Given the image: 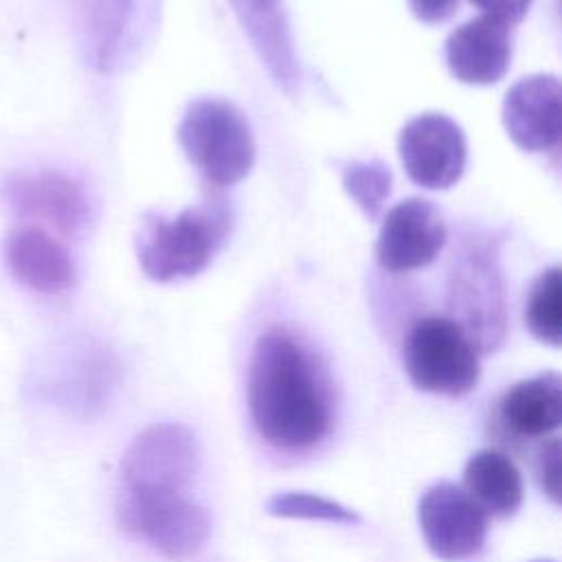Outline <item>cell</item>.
<instances>
[{
  "label": "cell",
  "instance_id": "24",
  "mask_svg": "<svg viewBox=\"0 0 562 562\" xmlns=\"http://www.w3.org/2000/svg\"><path fill=\"white\" fill-rule=\"evenodd\" d=\"M470 2L479 7L483 15L496 22H503L507 26L518 24L531 7V0H470Z\"/></svg>",
  "mask_w": 562,
  "mask_h": 562
},
{
  "label": "cell",
  "instance_id": "18",
  "mask_svg": "<svg viewBox=\"0 0 562 562\" xmlns=\"http://www.w3.org/2000/svg\"><path fill=\"white\" fill-rule=\"evenodd\" d=\"M11 274L40 294H59L75 283V261L66 246L37 226H20L4 237Z\"/></svg>",
  "mask_w": 562,
  "mask_h": 562
},
{
  "label": "cell",
  "instance_id": "17",
  "mask_svg": "<svg viewBox=\"0 0 562 562\" xmlns=\"http://www.w3.org/2000/svg\"><path fill=\"white\" fill-rule=\"evenodd\" d=\"M562 419V380L553 371L512 384L498 400L494 422L498 432L516 441L542 439Z\"/></svg>",
  "mask_w": 562,
  "mask_h": 562
},
{
  "label": "cell",
  "instance_id": "15",
  "mask_svg": "<svg viewBox=\"0 0 562 562\" xmlns=\"http://www.w3.org/2000/svg\"><path fill=\"white\" fill-rule=\"evenodd\" d=\"M270 79L285 94H296L301 68L283 0H228Z\"/></svg>",
  "mask_w": 562,
  "mask_h": 562
},
{
  "label": "cell",
  "instance_id": "21",
  "mask_svg": "<svg viewBox=\"0 0 562 562\" xmlns=\"http://www.w3.org/2000/svg\"><path fill=\"white\" fill-rule=\"evenodd\" d=\"M266 512L277 518H303L334 525H356V509L310 492H277L266 501Z\"/></svg>",
  "mask_w": 562,
  "mask_h": 562
},
{
  "label": "cell",
  "instance_id": "14",
  "mask_svg": "<svg viewBox=\"0 0 562 562\" xmlns=\"http://www.w3.org/2000/svg\"><path fill=\"white\" fill-rule=\"evenodd\" d=\"M560 79L531 75L516 81L503 103V123L509 138L525 151H558L560 147Z\"/></svg>",
  "mask_w": 562,
  "mask_h": 562
},
{
  "label": "cell",
  "instance_id": "3",
  "mask_svg": "<svg viewBox=\"0 0 562 562\" xmlns=\"http://www.w3.org/2000/svg\"><path fill=\"white\" fill-rule=\"evenodd\" d=\"M178 140L189 162L211 189L244 180L257 158V145L246 114L217 97L193 99L178 125Z\"/></svg>",
  "mask_w": 562,
  "mask_h": 562
},
{
  "label": "cell",
  "instance_id": "16",
  "mask_svg": "<svg viewBox=\"0 0 562 562\" xmlns=\"http://www.w3.org/2000/svg\"><path fill=\"white\" fill-rule=\"evenodd\" d=\"M514 26L479 15L457 26L446 40V64L454 79L492 86L505 77L514 53Z\"/></svg>",
  "mask_w": 562,
  "mask_h": 562
},
{
  "label": "cell",
  "instance_id": "23",
  "mask_svg": "<svg viewBox=\"0 0 562 562\" xmlns=\"http://www.w3.org/2000/svg\"><path fill=\"white\" fill-rule=\"evenodd\" d=\"M536 474L540 490L549 496L551 503L558 505L560 501V441L549 439L538 454Z\"/></svg>",
  "mask_w": 562,
  "mask_h": 562
},
{
  "label": "cell",
  "instance_id": "13",
  "mask_svg": "<svg viewBox=\"0 0 562 562\" xmlns=\"http://www.w3.org/2000/svg\"><path fill=\"white\" fill-rule=\"evenodd\" d=\"M4 202L24 217L44 220L66 237L79 235L90 222V202L79 182L55 169L15 171L2 184Z\"/></svg>",
  "mask_w": 562,
  "mask_h": 562
},
{
  "label": "cell",
  "instance_id": "11",
  "mask_svg": "<svg viewBox=\"0 0 562 562\" xmlns=\"http://www.w3.org/2000/svg\"><path fill=\"white\" fill-rule=\"evenodd\" d=\"M417 520L428 549L446 562H461L476 555L485 544L487 520L470 494L441 481L430 485L417 505Z\"/></svg>",
  "mask_w": 562,
  "mask_h": 562
},
{
  "label": "cell",
  "instance_id": "25",
  "mask_svg": "<svg viewBox=\"0 0 562 562\" xmlns=\"http://www.w3.org/2000/svg\"><path fill=\"white\" fill-rule=\"evenodd\" d=\"M413 15L424 24H439L454 15L459 0H408Z\"/></svg>",
  "mask_w": 562,
  "mask_h": 562
},
{
  "label": "cell",
  "instance_id": "1",
  "mask_svg": "<svg viewBox=\"0 0 562 562\" xmlns=\"http://www.w3.org/2000/svg\"><path fill=\"white\" fill-rule=\"evenodd\" d=\"M257 435L281 452L316 448L331 430L327 378L312 351L285 329H268L252 347L246 380Z\"/></svg>",
  "mask_w": 562,
  "mask_h": 562
},
{
  "label": "cell",
  "instance_id": "5",
  "mask_svg": "<svg viewBox=\"0 0 562 562\" xmlns=\"http://www.w3.org/2000/svg\"><path fill=\"white\" fill-rule=\"evenodd\" d=\"M116 518L123 531L173 562L195 555L211 533L206 509L173 490L119 487Z\"/></svg>",
  "mask_w": 562,
  "mask_h": 562
},
{
  "label": "cell",
  "instance_id": "2",
  "mask_svg": "<svg viewBox=\"0 0 562 562\" xmlns=\"http://www.w3.org/2000/svg\"><path fill=\"white\" fill-rule=\"evenodd\" d=\"M233 224V206L215 189L171 217L145 213L136 233L138 263L158 283L191 279L224 248Z\"/></svg>",
  "mask_w": 562,
  "mask_h": 562
},
{
  "label": "cell",
  "instance_id": "9",
  "mask_svg": "<svg viewBox=\"0 0 562 562\" xmlns=\"http://www.w3.org/2000/svg\"><path fill=\"white\" fill-rule=\"evenodd\" d=\"M200 470V443L184 424L162 422L140 430L121 459V485L184 492Z\"/></svg>",
  "mask_w": 562,
  "mask_h": 562
},
{
  "label": "cell",
  "instance_id": "6",
  "mask_svg": "<svg viewBox=\"0 0 562 562\" xmlns=\"http://www.w3.org/2000/svg\"><path fill=\"white\" fill-rule=\"evenodd\" d=\"M162 0H72L81 53L97 72L125 70L151 40Z\"/></svg>",
  "mask_w": 562,
  "mask_h": 562
},
{
  "label": "cell",
  "instance_id": "7",
  "mask_svg": "<svg viewBox=\"0 0 562 562\" xmlns=\"http://www.w3.org/2000/svg\"><path fill=\"white\" fill-rule=\"evenodd\" d=\"M404 369L415 389L465 395L481 378L479 351L463 327L448 316H424L404 338Z\"/></svg>",
  "mask_w": 562,
  "mask_h": 562
},
{
  "label": "cell",
  "instance_id": "12",
  "mask_svg": "<svg viewBox=\"0 0 562 562\" xmlns=\"http://www.w3.org/2000/svg\"><path fill=\"white\" fill-rule=\"evenodd\" d=\"M446 239L448 231L439 209L430 200L408 198L382 217L375 259L389 272L419 270L439 257Z\"/></svg>",
  "mask_w": 562,
  "mask_h": 562
},
{
  "label": "cell",
  "instance_id": "10",
  "mask_svg": "<svg viewBox=\"0 0 562 562\" xmlns=\"http://www.w3.org/2000/svg\"><path fill=\"white\" fill-rule=\"evenodd\" d=\"M397 149L408 178L424 189H450L465 171V134L450 116L439 112H426L408 121L400 132Z\"/></svg>",
  "mask_w": 562,
  "mask_h": 562
},
{
  "label": "cell",
  "instance_id": "4",
  "mask_svg": "<svg viewBox=\"0 0 562 562\" xmlns=\"http://www.w3.org/2000/svg\"><path fill=\"white\" fill-rule=\"evenodd\" d=\"M448 310L479 353L496 351L503 345L507 301L494 239L476 235L461 241L448 277Z\"/></svg>",
  "mask_w": 562,
  "mask_h": 562
},
{
  "label": "cell",
  "instance_id": "22",
  "mask_svg": "<svg viewBox=\"0 0 562 562\" xmlns=\"http://www.w3.org/2000/svg\"><path fill=\"white\" fill-rule=\"evenodd\" d=\"M342 184L364 215L375 220L391 193V169L380 160H351L342 167Z\"/></svg>",
  "mask_w": 562,
  "mask_h": 562
},
{
  "label": "cell",
  "instance_id": "20",
  "mask_svg": "<svg viewBox=\"0 0 562 562\" xmlns=\"http://www.w3.org/2000/svg\"><path fill=\"white\" fill-rule=\"evenodd\" d=\"M525 325L533 338L558 347L562 340V279L560 266L540 272L525 301Z\"/></svg>",
  "mask_w": 562,
  "mask_h": 562
},
{
  "label": "cell",
  "instance_id": "26",
  "mask_svg": "<svg viewBox=\"0 0 562 562\" xmlns=\"http://www.w3.org/2000/svg\"><path fill=\"white\" fill-rule=\"evenodd\" d=\"M536 562H551V560H536Z\"/></svg>",
  "mask_w": 562,
  "mask_h": 562
},
{
  "label": "cell",
  "instance_id": "19",
  "mask_svg": "<svg viewBox=\"0 0 562 562\" xmlns=\"http://www.w3.org/2000/svg\"><path fill=\"white\" fill-rule=\"evenodd\" d=\"M463 483L470 498L487 516H514L522 503V476L516 463L496 448L476 450L465 468Z\"/></svg>",
  "mask_w": 562,
  "mask_h": 562
},
{
  "label": "cell",
  "instance_id": "8",
  "mask_svg": "<svg viewBox=\"0 0 562 562\" xmlns=\"http://www.w3.org/2000/svg\"><path fill=\"white\" fill-rule=\"evenodd\" d=\"M116 380L114 358L92 345L72 342L53 351L33 373V391L77 419H92L108 404Z\"/></svg>",
  "mask_w": 562,
  "mask_h": 562
}]
</instances>
